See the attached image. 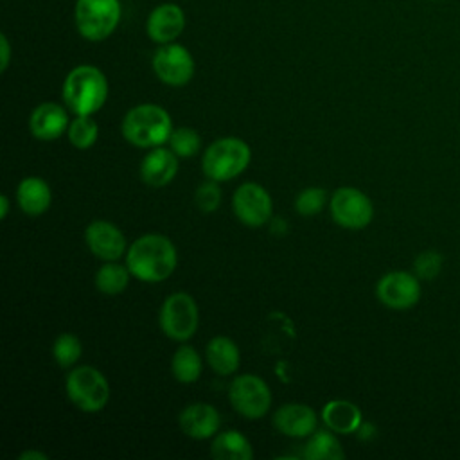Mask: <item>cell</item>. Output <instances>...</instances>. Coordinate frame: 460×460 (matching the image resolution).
<instances>
[{
    "label": "cell",
    "mask_w": 460,
    "mask_h": 460,
    "mask_svg": "<svg viewBox=\"0 0 460 460\" xmlns=\"http://www.w3.org/2000/svg\"><path fill=\"white\" fill-rule=\"evenodd\" d=\"M178 253L172 241L160 234H146L135 239L126 252V266L142 282H162L172 275Z\"/></svg>",
    "instance_id": "obj_1"
},
{
    "label": "cell",
    "mask_w": 460,
    "mask_h": 460,
    "mask_svg": "<svg viewBox=\"0 0 460 460\" xmlns=\"http://www.w3.org/2000/svg\"><path fill=\"white\" fill-rule=\"evenodd\" d=\"M63 101L75 115H93L108 97V79L95 65L74 66L63 81Z\"/></svg>",
    "instance_id": "obj_2"
},
{
    "label": "cell",
    "mask_w": 460,
    "mask_h": 460,
    "mask_svg": "<svg viewBox=\"0 0 460 460\" xmlns=\"http://www.w3.org/2000/svg\"><path fill=\"white\" fill-rule=\"evenodd\" d=\"M124 138L135 147H158L169 142L172 133L171 115L158 104L133 106L120 124Z\"/></svg>",
    "instance_id": "obj_3"
},
{
    "label": "cell",
    "mask_w": 460,
    "mask_h": 460,
    "mask_svg": "<svg viewBox=\"0 0 460 460\" xmlns=\"http://www.w3.org/2000/svg\"><path fill=\"white\" fill-rule=\"evenodd\" d=\"M250 158L252 151L244 140L237 137H223L205 149L201 169L208 180L228 181L248 167Z\"/></svg>",
    "instance_id": "obj_4"
},
{
    "label": "cell",
    "mask_w": 460,
    "mask_h": 460,
    "mask_svg": "<svg viewBox=\"0 0 460 460\" xmlns=\"http://www.w3.org/2000/svg\"><path fill=\"white\" fill-rule=\"evenodd\" d=\"M122 18L120 0H75V29L86 41H104L119 27Z\"/></svg>",
    "instance_id": "obj_5"
},
{
    "label": "cell",
    "mask_w": 460,
    "mask_h": 460,
    "mask_svg": "<svg viewBox=\"0 0 460 460\" xmlns=\"http://www.w3.org/2000/svg\"><path fill=\"white\" fill-rule=\"evenodd\" d=\"M65 390L74 406L86 413L102 410L110 399V385L95 367H75L66 376Z\"/></svg>",
    "instance_id": "obj_6"
},
{
    "label": "cell",
    "mask_w": 460,
    "mask_h": 460,
    "mask_svg": "<svg viewBox=\"0 0 460 460\" xmlns=\"http://www.w3.org/2000/svg\"><path fill=\"white\" fill-rule=\"evenodd\" d=\"M158 322L164 334L174 341H185L192 338L199 323L196 300L183 291L169 295L160 307Z\"/></svg>",
    "instance_id": "obj_7"
},
{
    "label": "cell",
    "mask_w": 460,
    "mask_h": 460,
    "mask_svg": "<svg viewBox=\"0 0 460 460\" xmlns=\"http://www.w3.org/2000/svg\"><path fill=\"white\" fill-rule=\"evenodd\" d=\"M228 399L234 410L244 419L264 417L271 408V390L264 379L255 374H241L232 379Z\"/></svg>",
    "instance_id": "obj_8"
},
{
    "label": "cell",
    "mask_w": 460,
    "mask_h": 460,
    "mask_svg": "<svg viewBox=\"0 0 460 460\" xmlns=\"http://www.w3.org/2000/svg\"><path fill=\"white\" fill-rule=\"evenodd\" d=\"M151 66L155 75L167 86H185L196 70L190 50L181 43H164L153 54Z\"/></svg>",
    "instance_id": "obj_9"
},
{
    "label": "cell",
    "mask_w": 460,
    "mask_h": 460,
    "mask_svg": "<svg viewBox=\"0 0 460 460\" xmlns=\"http://www.w3.org/2000/svg\"><path fill=\"white\" fill-rule=\"evenodd\" d=\"M332 219L349 230H361L370 225L374 217V205L370 198L356 187H340L331 196Z\"/></svg>",
    "instance_id": "obj_10"
},
{
    "label": "cell",
    "mask_w": 460,
    "mask_h": 460,
    "mask_svg": "<svg viewBox=\"0 0 460 460\" xmlns=\"http://www.w3.org/2000/svg\"><path fill=\"white\" fill-rule=\"evenodd\" d=\"M377 300L390 309H410L420 298V282L415 273L395 270L385 273L376 284Z\"/></svg>",
    "instance_id": "obj_11"
},
{
    "label": "cell",
    "mask_w": 460,
    "mask_h": 460,
    "mask_svg": "<svg viewBox=\"0 0 460 460\" xmlns=\"http://www.w3.org/2000/svg\"><path fill=\"white\" fill-rule=\"evenodd\" d=\"M232 207L237 219L246 226H261L268 223L273 212L270 192L255 181H246L235 189Z\"/></svg>",
    "instance_id": "obj_12"
},
{
    "label": "cell",
    "mask_w": 460,
    "mask_h": 460,
    "mask_svg": "<svg viewBox=\"0 0 460 460\" xmlns=\"http://www.w3.org/2000/svg\"><path fill=\"white\" fill-rule=\"evenodd\" d=\"M187 18L181 5L174 2H164L151 9L146 20V32L151 41L164 45L176 41L185 31Z\"/></svg>",
    "instance_id": "obj_13"
},
{
    "label": "cell",
    "mask_w": 460,
    "mask_h": 460,
    "mask_svg": "<svg viewBox=\"0 0 460 460\" xmlns=\"http://www.w3.org/2000/svg\"><path fill=\"white\" fill-rule=\"evenodd\" d=\"M84 241L90 252L102 261H117L128 252L124 234L110 221H92L84 230Z\"/></svg>",
    "instance_id": "obj_14"
},
{
    "label": "cell",
    "mask_w": 460,
    "mask_h": 460,
    "mask_svg": "<svg viewBox=\"0 0 460 460\" xmlns=\"http://www.w3.org/2000/svg\"><path fill=\"white\" fill-rule=\"evenodd\" d=\"M316 424H318L316 411L307 404L288 402L277 408V411L273 413V426L282 435H288V437H295V438L309 437L311 433L316 431Z\"/></svg>",
    "instance_id": "obj_15"
},
{
    "label": "cell",
    "mask_w": 460,
    "mask_h": 460,
    "mask_svg": "<svg viewBox=\"0 0 460 460\" xmlns=\"http://www.w3.org/2000/svg\"><path fill=\"white\" fill-rule=\"evenodd\" d=\"M178 422L185 435L196 440H203L217 433L221 426V417L212 404L192 402L181 410Z\"/></svg>",
    "instance_id": "obj_16"
},
{
    "label": "cell",
    "mask_w": 460,
    "mask_h": 460,
    "mask_svg": "<svg viewBox=\"0 0 460 460\" xmlns=\"http://www.w3.org/2000/svg\"><path fill=\"white\" fill-rule=\"evenodd\" d=\"M70 119L63 106L58 102L38 104L29 117V129L38 140H54L68 129Z\"/></svg>",
    "instance_id": "obj_17"
},
{
    "label": "cell",
    "mask_w": 460,
    "mask_h": 460,
    "mask_svg": "<svg viewBox=\"0 0 460 460\" xmlns=\"http://www.w3.org/2000/svg\"><path fill=\"white\" fill-rule=\"evenodd\" d=\"M178 172V158L169 147H151L140 162V178L149 187H165Z\"/></svg>",
    "instance_id": "obj_18"
},
{
    "label": "cell",
    "mask_w": 460,
    "mask_h": 460,
    "mask_svg": "<svg viewBox=\"0 0 460 460\" xmlns=\"http://www.w3.org/2000/svg\"><path fill=\"white\" fill-rule=\"evenodd\" d=\"M16 201L23 214L36 217L49 210L52 201V192L49 183L43 178L27 176L16 187Z\"/></svg>",
    "instance_id": "obj_19"
},
{
    "label": "cell",
    "mask_w": 460,
    "mask_h": 460,
    "mask_svg": "<svg viewBox=\"0 0 460 460\" xmlns=\"http://www.w3.org/2000/svg\"><path fill=\"white\" fill-rule=\"evenodd\" d=\"M322 419L331 431L349 435L361 426V410L350 401L334 399L323 406Z\"/></svg>",
    "instance_id": "obj_20"
},
{
    "label": "cell",
    "mask_w": 460,
    "mask_h": 460,
    "mask_svg": "<svg viewBox=\"0 0 460 460\" xmlns=\"http://www.w3.org/2000/svg\"><path fill=\"white\" fill-rule=\"evenodd\" d=\"M205 358L214 372L219 376H230L239 368L241 352L234 340L226 336H216L207 343Z\"/></svg>",
    "instance_id": "obj_21"
},
{
    "label": "cell",
    "mask_w": 460,
    "mask_h": 460,
    "mask_svg": "<svg viewBox=\"0 0 460 460\" xmlns=\"http://www.w3.org/2000/svg\"><path fill=\"white\" fill-rule=\"evenodd\" d=\"M210 455L217 460H252L253 449L250 440L237 429L216 433L210 444Z\"/></svg>",
    "instance_id": "obj_22"
},
{
    "label": "cell",
    "mask_w": 460,
    "mask_h": 460,
    "mask_svg": "<svg viewBox=\"0 0 460 460\" xmlns=\"http://www.w3.org/2000/svg\"><path fill=\"white\" fill-rule=\"evenodd\" d=\"M304 456L307 460H341L345 458V451L334 433L316 429L309 435V440L304 447Z\"/></svg>",
    "instance_id": "obj_23"
},
{
    "label": "cell",
    "mask_w": 460,
    "mask_h": 460,
    "mask_svg": "<svg viewBox=\"0 0 460 460\" xmlns=\"http://www.w3.org/2000/svg\"><path fill=\"white\" fill-rule=\"evenodd\" d=\"M131 271L117 261H104L95 273V288L104 295H119L128 288Z\"/></svg>",
    "instance_id": "obj_24"
},
{
    "label": "cell",
    "mask_w": 460,
    "mask_h": 460,
    "mask_svg": "<svg viewBox=\"0 0 460 460\" xmlns=\"http://www.w3.org/2000/svg\"><path fill=\"white\" fill-rule=\"evenodd\" d=\"M201 358L198 350L190 345H181L176 349L171 359V372L180 383H194L201 376Z\"/></svg>",
    "instance_id": "obj_25"
},
{
    "label": "cell",
    "mask_w": 460,
    "mask_h": 460,
    "mask_svg": "<svg viewBox=\"0 0 460 460\" xmlns=\"http://www.w3.org/2000/svg\"><path fill=\"white\" fill-rule=\"evenodd\" d=\"M68 140L77 149H88L97 142L99 126L92 115H75L68 124Z\"/></svg>",
    "instance_id": "obj_26"
},
{
    "label": "cell",
    "mask_w": 460,
    "mask_h": 460,
    "mask_svg": "<svg viewBox=\"0 0 460 460\" xmlns=\"http://www.w3.org/2000/svg\"><path fill=\"white\" fill-rule=\"evenodd\" d=\"M81 354H83L81 340L70 332L59 334L52 345V356H54L56 363L63 368L75 365L79 361Z\"/></svg>",
    "instance_id": "obj_27"
},
{
    "label": "cell",
    "mask_w": 460,
    "mask_h": 460,
    "mask_svg": "<svg viewBox=\"0 0 460 460\" xmlns=\"http://www.w3.org/2000/svg\"><path fill=\"white\" fill-rule=\"evenodd\" d=\"M169 147L180 158H190L201 149V137L192 128H176L169 137Z\"/></svg>",
    "instance_id": "obj_28"
},
{
    "label": "cell",
    "mask_w": 460,
    "mask_h": 460,
    "mask_svg": "<svg viewBox=\"0 0 460 460\" xmlns=\"http://www.w3.org/2000/svg\"><path fill=\"white\" fill-rule=\"evenodd\" d=\"M327 201V190L322 187H307L304 189L296 199H295V208L300 216H314L318 214Z\"/></svg>",
    "instance_id": "obj_29"
},
{
    "label": "cell",
    "mask_w": 460,
    "mask_h": 460,
    "mask_svg": "<svg viewBox=\"0 0 460 460\" xmlns=\"http://www.w3.org/2000/svg\"><path fill=\"white\" fill-rule=\"evenodd\" d=\"M442 255L435 250L420 252L413 261V273L422 280H433L442 270Z\"/></svg>",
    "instance_id": "obj_30"
},
{
    "label": "cell",
    "mask_w": 460,
    "mask_h": 460,
    "mask_svg": "<svg viewBox=\"0 0 460 460\" xmlns=\"http://www.w3.org/2000/svg\"><path fill=\"white\" fill-rule=\"evenodd\" d=\"M194 201H196V207H198L201 212H205V214H210V212H214L216 208H219V205H221V189H219L217 181L208 180V181L201 183V185L196 189Z\"/></svg>",
    "instance_id": "obj_31"
},
{
    "label": "cell",
    "mask_w": 460,
    "mask_h": 460,
    "mask_svg": "<svg viewBox=\"0 0 460 460\" xmlns=\"http://www.w3.org/2000/svg\"><path fill=\"white\" fill-rule=\"evenodd\" d=\"M11 61V43L5 34H0V70L5 72Z\"/></svg>",
    "instance_id": "obj_32"
},
{
    "label": "cell",
    "mask_w": 460,
    "mask_h": 460,
    "mask_svg": "<svg viewBox=\"0 0 460 460\" xmlns=\"http://www.w3.org/2000/svg\"><path fill=\"white\" fill-rule=\"evenodd\" d=\"M32 460V458H36V460H47L49 456L43 453V451H34V449H29V451H23L22 455H20V460Z\"/></svg>",
    "instance_id": "obj_33"
},
{
    "label": "cell",
    "mask_w": 460,
    "mask_h": 460,
    "mask_svg": "<svg viewBox=\"0 0 460 460\" xmlns=\"http://www.w3.org/2000/svg\"><path fill=\"white\" fill-rule=\"evenodd\" d=\"M0 205H2L0 217L5 219V217H7V212H9V198H7V196H2V198H0Z\"/></svg>",
    "instance_id": "obj_34"
},
{
    "label": "cell",
    "mask_w": 460,
    "mask_h": 460,
    "mask_svg": "<svg viewBox=\"0 0 460 460\" xmlns=\"http://www.w3.org/2000/svg\"><path fill=\"white\" fill-rule=\"evenodd\" d=\"M429 2H438V0H429Z\"/></svg>",
    "instance_id": "obj_35"
}]
</instances>
